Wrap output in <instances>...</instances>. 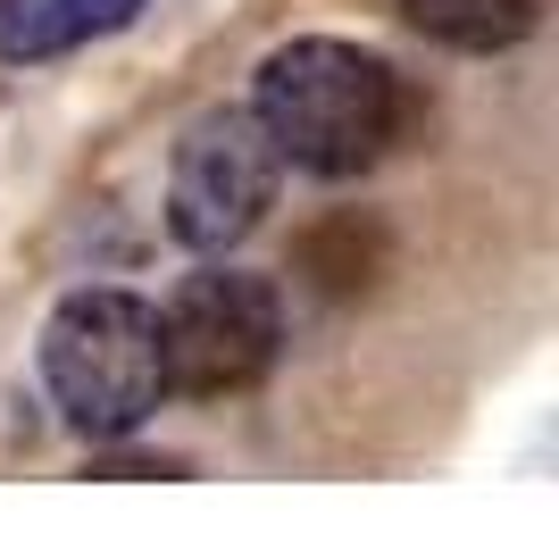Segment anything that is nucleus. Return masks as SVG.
Masks as SVG:
<instances>
[{"mask_svg": "<svg viewBox=\"0 0 559 550\" xmlns=\"http://www.w3.org/2000/svg\"><path fill=\"white\" fill-rule=\"evenodd\" d=\"M276 142L259 134L251 109H210L192 117L176 142V176H167V226L192 251H226L267 217L276 201Z\"/></svg>", "mask_w": 559, "mask_h": 550, "instance_id": "obj_4", "label": "nucleus"}, {"mask_svg": "<svg viewBox=\"0 0 559 550\" xmlns=\"http://www.w3.org/2000/svg\"><path fill=\"white\" fill-rule=\"evenodd\" d=\"M251 117L276 142V159L309 176H359V167L401 134V84L376 50L343 34H301V43L267 50L251 84Z\"/></svg>", "mask_w": 559, "mask_h": 550, "instance_id": "obj_1", "label": "nucleus"}, {"mask_svg": "<svg viewBox=\"0 0 559 550\" xmlns=\"http://www.w3.org/2000/svg\"><path fill=\"white\" fill-rule=\"evenodd\" d=\"M401 17L451 50H510L535 34V0H401Z\"/></svg>", "mask_w": 559, "mask_h": 550, "instance_id": "obj_6", "label": "nucleus"}, {"mask_svg": "<svg viewBox=\"0 0 559 550\" xmlns=\"http://www.w3.org/2000/svg\"><path fill=\"white\" fill-rule=\"evenodd\" d=\"M43 384L75 434H93V442L134 434L167 392L159 309L142 292H117V284L68 292L43 325Z\"/></svg>", "mask_w": 559, "mask_h": 550, "instance_id": "obj_2", "label": "nucleus"}, {"mask_svg": "<svg viewBox=\"0 0 559 550\" xmlns=\"http://www.w3.org/2000/svg\"><path fill=\"white\" fill-rule=\"evenodd\" d=\"M284 343L276 292L242 267L185 275L159 309V367L176 392H251Z\"/></svg>", "mask_w": 559, "mask_h": 550, "instance_id": "obj_3", "label": "nucleus"}, {"mask_svg": "<svg viewBox=\"0 0 559 550\" xmlns=\"http://www.w3.org/2000/svg\"><path fill=\"white\" fill-rule=\"evenodd\" d=\"M134 17L142 0H0V59H59Z\"/></svg>", "mask_w": 559, "mask_h": 550, "instance_id": "obj_5", "label": "nucleus"}]
</instances>
